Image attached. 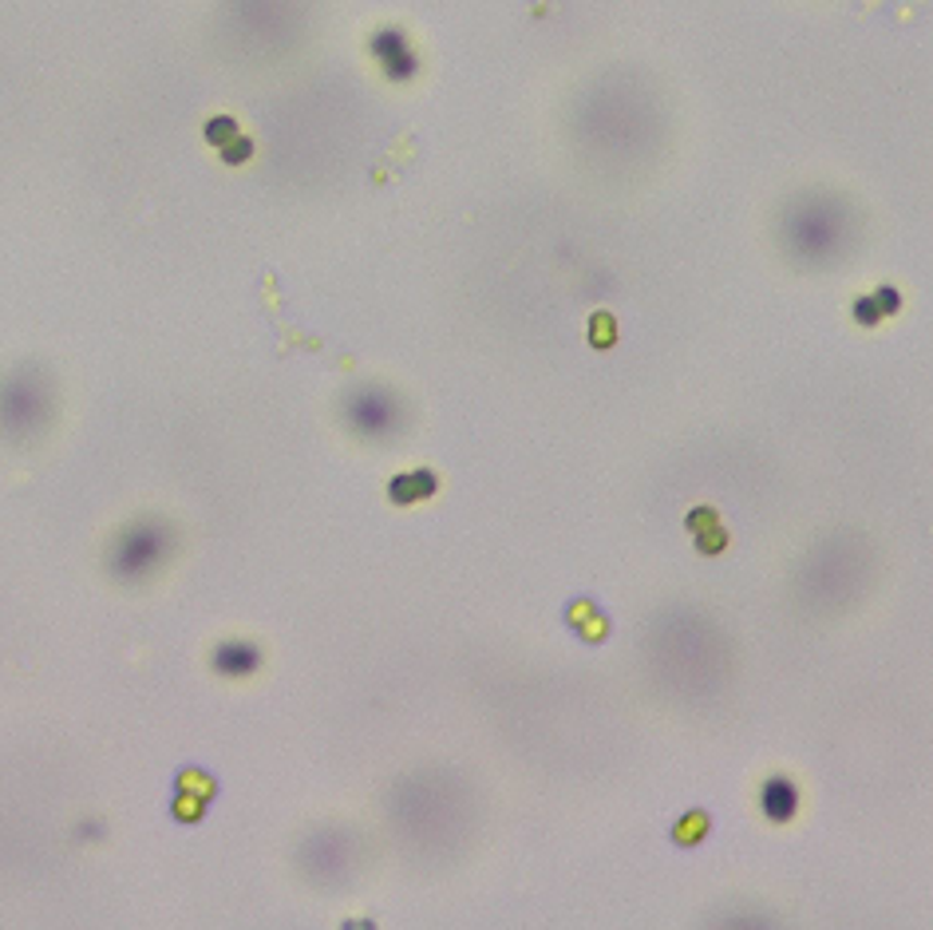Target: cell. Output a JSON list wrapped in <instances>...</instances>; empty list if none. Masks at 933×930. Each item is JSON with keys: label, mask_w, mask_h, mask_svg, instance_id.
<instances>
[{"label": "cell", "mask_w": 933, "mask_h": 930, "mask_svg": "<svg viewBox=\"0 0 933 930\" xmlns=\"http://www.w3.org/2000/svg\"><path fill=\"white\" fill-rule=\"evenodd\" d=\"M760 804H763V816H768V820L787 823L795 816V808H799V792H795L792 780L771 777L760 789Z\"/></svg>", "instance_id": "cell-5"}, {"label": "cell", "mask_w": 933, "mask_h": 930, "mask_svg": "<svg viewBox=\"0 0 933 930\" xmlns=\"http://www.w3.org/2000/svg\"><path fill=\"white\" fill-rule=\"evenodd\" d=\"M253 666H258V649L246 646V642L217 649V669H226V673H250Z\"/></svg>", "instance_id": "cell-6"}, {"label": "cell", "mask_w": 933, "mask_h": 930, "mask_svg": "<svg viewBox=\"0 0 933 930\" xmlns=\"http://www.w3.org/2000/svg\"><path fill=\"white\" fill-rule=\"evenodd\" d=\"M787 238L804 258H823L838 246L843 238V219H838L835 207H823V202H811V207L795 210L792 222H787Z\"/></svg>", "instance_id": "cell-1"}, {"label": "cell", "mask_w": 933, "mask_h": 930, "mask_svg": "<svg viewBox=\"0 0 933 930\" xmlns=\"http://www.w3.org/2000/svg\"><path fill=\"white\" fill-rule=\"evenodd\" d=\"M855 318H858V325L870 328V325H879L886 313H882L879 297H858V301H855Z\"/></svg>", "instance_id": "cell-8"}, {"label": "cell", "mask_w": 933, "mask_h": 930, "mask_svg": "<svg viewBox=\"0 0 933 930\" xmlns=\"http://www.w3.org/2000/svg\"><path fill=\"white\" fill-rule=\"evenodd\" d=\"M874 297H879L882 313H894V309L901 306V301H898V289H891V285H886V289H879V294H874Z\"/></svg>", "instance_id": "cell-11"}, {"label": "cell", "mask_w": 933, "mask_h": 930, "mask_svg": "<svg viewBox=\"0 0 933 930\" xmlns=\"http://www.w3.org/2000/svg\"><path fill=\"white\" fill-rule=\"evenodd\" d=\"M207 135H210V142H222V147H226L229 139H234V123L229 120H214L207 127Z\"/></svg>", "instance_id": "cell-10"}, {"label": "cell", "mask_w": 933, "mask_h": 930, "mask_svg": "<svg viewBox=\"0 0 933 930\" xmlns=\"http://www.w3.org/2000/svg\"><path fill=\"white\" fill-rule=\"evenodd\" d=\"M250 139H229L226 147H222V154H226L229 163H246V159H250Z\"/></svg>", "instance_id": "cell-9"}, {"label": "cell", "mask_w": 933, "mask_h": 930, "mask_svg": "<svg viewBox=\"0 0 933 930\" xmlns=\"http://www.w3.org/2000/svg\"><path fill=\"white\" fill-rule=\"evenodd\" d=\"M372 55H376V64L384 67V76L391 79H412L415 76V52L412 45L403 40V33L396 28H384V33L372 36Z\"/></svg>", "instance_id": "cell-2"}, {"label": "cell", "mask_w": 933, "mask_h": 930, "mask_svg": "<svg viewBox=\"0 0 933 930\" xmlns=\"http://www.w3.org/2000/svg\"><path fill=\"white\" fill-rule=\"evenodd\" d=\"M352 420L364 432H388L396 424V405L384 393H364L352 400Z\"/></svg>", "instance_id": "cell-4"}, {"label": "cell", "mask_w": 933, "mask_h": 930, "mask_svg": "<svg viewBox=\"0 0 933 930\" xmlns=\"http://www.w3.org/2000/svg\"><path fill=\"white\" fill-rule=\"evenodd\" d=\"M159 558H163V538H159V531H154V526H139V531H130V535L123 538L120 555H115V567H120L123 574H142V570H151Z\"/></svg>", "instance_id": "cell-3"}, {"label": "cell", "mask_w": 933, "mask_h": 930, "mask_svg": "<svg viewBox=\"0 0 933 930\" xmlns=\"http://www.w3.org/2000/svg\"><path fill=\"white\" fill-rule=\"evenodd\" d=\"M432 492H435V475H427V471H420V475H400V480L391 483V499H396V504H408L415 495H432Z\"/></svg>", "instance_id": "cell-7"}]
</instances>
